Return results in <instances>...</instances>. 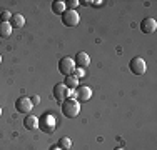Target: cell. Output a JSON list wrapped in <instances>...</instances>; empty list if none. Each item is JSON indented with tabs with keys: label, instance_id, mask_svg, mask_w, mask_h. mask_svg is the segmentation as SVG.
<instances>
[{
	"label": "cell",
	"instance_id": "6da1fadb",
	"mask_svg": "<svg viewBox=\"0 0 157 150\" xmlns=\"http://www.w3.org/2000/svg\"><path fill=\"white\" fill-rule=\"evenodd\" d=\"M62 114L67 118H75L80 114V103L75 99H67L62 102Z\"/></svg>",
	"mask_w": 157,
	"mask_h": 150
},
{
	"label": "cell",
	"instance_id": "7a4b0ae2",
	"mask_svg": "<svg viewBox=\"0 0 157 150\" xmlns=\"http://www.w3.org/2000/svg\"><path fill=\"white\" fill-rule=\"evenodd\" d=\"M129 69H130L132 73L142 75V73H145V70H147V63H145V60L142 57H134L129 62Z\"/></svg>",
	"mask_w": 157,
	"mask_h": 150
},
{
	"label": "cell",
	"instance_id": "3957f363",
	"mask_svg": "<svg viewBox=\"0 0 157 150\" xmlns=\"http://www.w3.org/2000/svg\"><path fill=\"white\" fill-rule=\"evenodd\" d=\"M78 22H80V15L75 10H65L62 13V24L65 27H75Z\"/></svg>",
	"mask_w": 157,
	"mask_h": 150
},
{
	"label": "cell",
	"instance_id": "277c9868",
	"mask_svg": "<svg viewBox=\"0 0 157 150\" xmlns=\"http://www.w3.org/2000/svg\"><path fill=\"white\" fill-rule=\"evenodd\" d=\"M74 69H75V63H74V60L70 57H62L60 60H59V72H60L62 75H72Z\"/></svg>",
	"mask_w": 157,
	"mask_h": 150
},
{
	"label": "cell",
	"instance_id": "5b68a950",
	"mask_svg": "<svg viewBox=\"0 0 157 150\" xmlns=\"http://www.w3.org/2000/svg\"><path fill=\"white\" fill-rule=\"evenodd\" d=\"M32 102L29 97H18L15 100V110L20 112V114H29V112L32 110Z\"/></svg>",
	"mask_w": 157,
	"mask_h": 150
},
{
	"label": "cell",
	"instance_id": "8992f818",
	"mask_svg": "<svg viewBox=\"0 0 157 150\" xmlns=\"http://www.w3.org/2000/svg\"><path fill=\"white\" fill-rule=\"evenodd\" d=\"M70 97V90L65 87L63 84H57L54 87V99L59 100V102H63V100H67Z\"/></svg>",
	"mask_w": 157,
	"mask_h": 150
},
{
	"label": "cell",
	"instance_id": "52a82bcc",
	"mask_svg": "<svg viewBox=\"0 0 157 150\" xmlns=\"http://www.w3.org/2000/svg\"><path fill=\"white\" fill-rule=\"evenodd\" d=\"M155 28H157V22H155L152 17L142 18V22H140V30H142L144 33H152V32H155Z\"/></svg>",
	"mask_w": 157,
	"mask_h": 150
},
{
	"label": "cell",
	"instance_id": "ba28073f",
	"mask_svg": "<svg viewBox=\"0 0 157 150\" xmlns=\"http://www.w3.org/2000/svg\"><path fill=\"white\" fill-rule=\"evenodd\" d=\"M39 127L44 130V132H54L55 129V120L52 117H48V115H45L42 120H39Z\"/></svg>",
	"mask_w": 157,
	"mask_h": 150
},
{
	"label": "cell",
	"instance_id": "9c48e42d",
	"mask_svg": "<svg viewBox=\"0 0 157 150\" xmlns=\"http://www.w3.org/2000/svg\"><path fill=\"white\" fill-rule=\"evenodd\" d=\"M74 63H75L78 69H85V67L90 63V57H89L85 52H78L75 55V58H74Z\"/></svg>",
	"mask_w": 157,
	"mask_h": 150
},
{
	"label": "cell",
	"instance_id": "30bf717a",
	"mask_svg": "<svg viewBox=\"0 0 157 150\" xmlns=\"http://www.w3.org/2000/svg\"><path fill=\"white\" fill-rule=\"evenodd\" d=\"M77 102H87V100H90L92 97V90L89 87H77Z\"/></svg>",
	"mask_w": 157,
	"mask_h": 150
},
{
	"label": "cell",
	"instance_id": "8fae6325",
	"mask_svg": "<svg viewBox=\"0 0 157 150\" xmlns=\"http://www.w3.org/2000/svg\"><path fill=\"white\" fill-rule=\"evenodd\" d=\"M9 24L12 25V28H22L25 25V17H24V15H20V13H13Z\"/></svg>",
	"mask_w": 157,
	"mask_h": 150
},
{
	"label": "cell",
	"instance_id": "7c38bea8",
	"mask_svg": "<svg viewBox=\"0 0 157 150\" xmlns=\"http://www.w3.org/2000/svg\"><path fill=\"white\" fill-rule=\"evenodd\" d=\"M24 127L29 129V130L39 129V118H37L35 115H27V117L24 118Z\"/></svg>",
	"mask_w": 157,
	"mask_h": 150
},
{
	"label": "cell",
	"instance_id": "4fadbf2b",
	"mask_svg": "<svg viewBox=\"0 0 157 150\" xmlns=\"http://www.w3.org/2000/svg\"><path fill=\"white\" fill-rule=\"evenodd\" d=\"M12 25L9 24V22H0V37H3V39H7V37L12 35Z\"/></svg>",
	"mask_w": 157,
	"mask_h": 150
},
{
	"label": "cell",
	"instance_id": "5bb4252c",
	"mask_svg": "<svg viewBox=\"0 0 157 150\" xmlns=\"http://www.w3.org/2000/svg\"><path fill=\"white\" fill-rule=\"evenodd\" d=\"M65 10H67V5H65V2H62V0H57V2L52 3V12H54V13L62 15Z\"/></svg>",
	"mask_w": 157,
	"mask_h": 150
},
{
	"label": "cell",
	"instance_id": "9a60e30c",
	"mask_svg": "<svg viewBox=\"0 0 157 150\" xmlns=\"http://www.w3.org/2000/svg\"><path fill=\"white\" fill-rule=\"evenodd\" d=\"M63 85H65L69 90H74V88H77L78 87V80L74 75H67L65 77V80H63Z\"/></svg>",
	"mask_w": 157,
	"mask_h": 150
},
{
	"label": "cell",
	"instance_id": "2e32d148",
	"mask_svg": "<svg viewBox=\"0 0 157 150\" xmlns=\"http://www.w3.org/2000/svg\"><path fill=\"white\" fill-rule=\"evenodd\" d=\"M59 147H60L62 150H69L70 147H72V140H70L69 137H62L60 140H59Z\"/></svg>",
	"mask_w": 157,
	"mask_h": 150
},
{
	"label": "cell",
	"instance_id": "e0dca14e",
	"mask_svg": "<svg viewBox=\"0 0 157 150\" xmlns=\"http://www.w3.org/2000/svg\"><path fill=\"white\" fill-rule=\"evenodd\" d=\"M67 5V10H75V7L80 5V2L78 0H69V2H65Z\"/></svg>",
	"mask_w": 157,
	"mask_h": 150
},
{
	"label": "cell",
	"instance_id": "ac0fdd59",
	"mask_svg": "<svg viewBox=\"0 0 157 150\" xmlns=\"http://www.w3.org/2000/svg\"><path fill=\"white\" fill-rule=\"evenodd\" d=\"M72 75H74V77L77 78V80H78V78H80V77H84V75H85V72H84V69H78V67H77V69H74Z\"/></svg>",
	"mask_w": 157,
	"mask_h": 150
},
{
	"label": "cell",
	"instance_id": "d6986e66",
	"mask_svg": "<svg viewBox=\"0 0 157 150\" xmlns=\"http://www.w3.org/2000/svg\"><path fill=\"white\" fill-rule=\"evenodd\" d=\"M0 18H2V22H10V18H12V13H10L9 10H3L2 15H0Z\"/></svg>",
	"mask_w": 157,
	"mask_h": 150
},
{
	"label": "cell",
	"instance_id": "ffe728a7",
	"mask_svg": "<svg viewBox=\"0 0 157 150\" xmlns=\"http://www.w3.org/2000/svg\"><path fill=\"white\" fill-rule=\"evenodd\" d=\"M85 3V5H95V7H100V5H102V0H94V2H84Z\"/></svg>",
	"mask_w": 157,
	"mask_h": 150
},
{
	"label": "cell",
	"instance_id": "44dd1931",
	"mask_svg": "<svg viewBox=\"0 0 157 150\" xmlns=\"http://www.w3.org/2000/svg\"><path fill=\"white\" fill-rule=\"evenodd\" d=\"M30 102H32V105H37V103L40 102V99H39V97L35 95V97H33V99H30Z\"/></svg>",
	"mask_w": 157,
	"mask_h": 150
},
{
	"label": "cell",
	"instance_id": "7402d4cb",
	"mask_svg": "<svg viewBox=\"0 0 157 150\" xmlns=\"http://www.w3.org/2000/svg\"><path fill=\"white\" fill-rule=\"evenodd\" d=\"M50 150H62V148H60V147H59V145H57V147H52Z\"/></svg>",
	"mask_w": 157,
	"mask_h": 150
},
{
	"label": "cell",
	"instance_id": "603a6c76",
	"mask_svg": "<svg viewBox=\"0 0 157 150\" xmlns=\"http://www.w3.org/2000/svg\"><path fill=\"white\" fill-rule=\"evenodd\" d=\"M115 150H124V148H122V147H117V148H115Z\"/></svg>",
	"mask_w": 157,
	"mask_h": 150
},
{
	"label": "cell",
	"instance_id": "cb8c5ba5",
	"mask_svg": "<svg viewBox=\"0 0 157 150\" xmlns=\"http://www.w3.org/2000/svg\"><path fill=\"white\" fill-rule=\"evenodd\" d=\"M0 115H2V108H0Z\"/></svg>",
	"mask_w": 157,
	"mask_h": 150
},
{
	"label": "cell",
	"instance_id": "d4e9b609",
	"mask_svg": "<svg viewBox=\"0 0 157 150\" xmlns=\"http://www.w3.org/2000/svg\"><path fill=\"white\" fill-rule=\"evenodd\" d=\"M0 62H2V55H0Z\"/></svg>",
	"mask_w": 157,
	"mask_h": 150
}]
</instances>
